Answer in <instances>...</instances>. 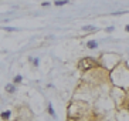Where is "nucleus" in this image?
Returning <instances> with one entry per match:
<instances>
[{
	"label": "nucleus",
	"instance_id": "nucleus-5",
	"mask_svg": "<svg viewBox=\"0 0 129 121\" xmlns=\"http://www.w3.org/2000/svg\"><path fill=\"white\" fill-rule=\"evenodd\" d=\"M54 4L55 6H64V4H67V0L64 1V0H60V1H54Z\"/></svg>",
	"mask_w": 129,
	"mask_h": 121
},
{
	"label": "nucleus",
	"instance_id": "nucleus-4",
	"mask_svg": "<svg viewBox=\"0 0 129 121\" xmlns=\"http://www.w3.org/2000/svg\"><path fill=\"white\" fill-rule=\"evenodd\" d=\"M97 46H98L97 41H88V48H95Z\"/></svg>",
	"mask_w": 129,
	"mask_h": 121
},
{
	"label": "nucleus",
	"instance_id": "nucleus-9",
	"mask_svg": "<svg viewBox=\"0 0 129 121\" xmlns=\"http://www.w3.org/2000/svg\"><path fill=\"white\" fill-rule=\"evenodd\" d=\"M33 64H34V66H38V58H34V60H33Z\"/></svg>",
	"mask_w": 129,
	"mask_h": 121
},
{
	"label": "nucleus",
	"instance_id": "nucleus-10",
	"mask_svg": "<svg viewBox=\"0 0 129 121\" xmlns=\"http://www.w3.org/2000/svg\"><path fill=\"white\" fill-rule=\"evenodd\" d=\"M4 29H6V30H10V31H14V30H16V29H13V27H4Z\"/></svg>",
	"mask_w": 129,
	"mask_h": 121
},
{
	"label": "nucleus",
	"instance_id": "nucleus-1",
	"mask_svg": "<svg viewBox=\"0 0 129 121\" xmlns=\"http://www.w3.org/2000/svg\"><path fill=\"white\" fill-rule=\"evenodd\" d=\"M92 67H95V61H94V58H91V57H85V58H82V60L78 63V68H80V70H89V68H92Z\"/></svg>",
	"mask_w": 129,
	"mask_h": 121
},
{
	"label": "nucleus",
	"instance_id": "nucleus-8",
	"mask_svg": "<svg viewBox=\"0 0 129 121\" xmlns=\"http://www.w3.org/2000/svg\"><path fill=\"white\" fill-rule=\"evenodd\" d=\"M82 29H84V30H88V31H92V30H94L92 26H85V27H82Z\"/></svg>",
	"mask_w": 129,
	"mask_h": 121
},
{
	"label": "nucleus",
	"instance_id": "nucleus-6",
	"mask_svg": "<svg viewBox=\"0 0 129 121\" xmlns=\"http://www.w3.org/2000/svg\"><path fill=\"white\" fill-rule=\"evenodd\" d=\"M48 113H50L53 117H55V113H54V110H53V106H51V104H48Z\"/></svg>",
	"mask_w": 129,
	"mask_h": 121
},
{
	"label": "nucleus",
	"instance_id": "nucleus-11",
	"mask_svg": "<svg viewBox=\"0 0 129 121\" xmlns=\"http://www.w3.org/2000/svg\"><path fill=\"white\" fill-rule=\"evenodd\" d=\"M126 31H129V24L126 26Z\"/></svg>",
	"mask_w": 129,
	"mask_h": 121
},
{
	"label": "nucleus",
	"instance_id": "nucleus-7",
	"mask_svg": "<svg viewBox=\"0 0 129 121\" xmlns=\"http://www.w3.org/2000/svg\"><path fill=\"white\" fill-rule=\"evenodd\" d=\"M21 80H23L21 76H16V77H14V83H21Z\"/></svg>",
	"mask_w": 129,
	"mask_h": 121
},
{
	"label": "nucleus",
	"instance_id": "nucleus-2",
	"mask_svg": "<svg viewBox=\"0 0 129 121\" xmlns=\"http://www.w3.org/2000/svg\"><path fill=\"white\" fill-rule=\"evenodd\" d=\"M6 91H9V93H14V91H16V87H14L13 84H7V86H6Z\"/></svg>",
	"mask_w": 129,
	"mask_h": 121
},
{
	"label": "nucleus",
	"instance_id": "nucleus-12",
	"mask_svg": "<svg viewBox=\"0 0 129 121\" xmlns=\"http://www.w3.org/2000/svg\"><path fill=\"white\" fill-rule=\"evenodd\" d=\"M128 110H129V106H128Z\"/></svg>",
	"mask_w": 129,
	"mask_h": 121
},
{
	"label": "nucleus",
	"instance_id": "nucleus-3",
	"mask_svg": "<svg viewBox=\"0 0 129 121\" xmlns=\"http://www.w3.org/2000/svg\"><path fill=\"white\" fill-rule=\"evenodd\" d=\"M9 117H10V111H3L1 113V118L3 120H9Z\"/></svg>",
	"mask_w": 129,
	"mask_h": 121
}]
</instances>
